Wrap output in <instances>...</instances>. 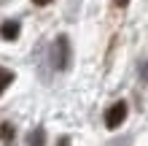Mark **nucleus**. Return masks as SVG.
Here are the masks:
<instances>
[{"mask_svg": "<svg viewBox=\"0 0 148 146\" xmlns=\"http://www.w3.org/2000/svg\"><path fill=\"white\" fill-rule=\"evenodd\" d=\"M54 68L57 71L70 68V41H67V35H59L54 41Z\"/></svg>", "mask_w": 148, "mask_h": 146, "instance_id": "obj_1", "label": "nucleus"}, {"mask_svg": "<svg viewBox=\"0 0 148 146\" xmlns=\"http://www.w3.org/2000/svg\"><path fill=\"white\" fill-rule=\"evenodd\" d=\"M127 111H129L127 103H124V100H116V103L105 111V127H108V130L121 127V125H124V119H127Z\"/></svg>", "mask_w": 148, "mask_h": 146, "instance_id": "obj_2", "label": "nucleus"}, {"mask_svg": "<svg viewBox=\"0 0 148 146\" xmlns=\"http://www.w3.org/2000/svg\"><path fill=\"white\" fill-rule=\"evenodd\" d=\"M32 3H35V6H49L51 0H32Z\"/></svg>", "mask_w": 148, "mask_h": 146, "instance_id": "obj_10", "label": "nucleus"}, {"mask_svg": "<svg viewBox=\"0 0 148 146\" xmlns=\"http://www.w3.org/2000/svg\"><path fill=\"white\" fill-rule=\"evenodd\" d=\"M57 146H70V138H67V135H65V138H59V143Z\"/></svg>", "mask_w": 148, "mask_h": 146, "instance_id": "obj_9", "label": "nucleus"}, {"mask_svg": "<svg viewBox=\"0 0 148 146\" xmlns=\"http://www.w3.org/2000/svg\"><path fill=\"white\" fill-rule=\"evenodd\" d=\"M140 79L148 81V62H140Z\"/></svg>", "mask_w": 148, "mask_h": 146, "instance_id": "obj_7", "label": "nucleus"}, {"mask_svg": "<svg viewBox=\"0 0 148 146\" xmlns=\"http://www.w3.org/2000/svg\"><path fill=\"white\" fill-rule=\"evenodd\" d=\"M19 30H22L19 22H16V19H8V22L0 24V38H3V41H16V38H19Z\"/></svg>", "mask_w": 148, "mask_h": 146, "instance_id": "obj_3", "label": "nucleus"}, {"mask_svg": "<svg viewBox=\"0 0 148 146\" xmlns=\"http://www.w3.org/2000/svg\"><path fill=\"white\" fill-rule=\"evenodd\" d=\"M11 81H14V73H11V71H5V68H0V95L5 92V87H8Z\"/></svg>", "mask_w": 148, "mask_h": 146, "instance_id": "obj_6", "label": "nucleus"}, {"mask_svg": "<svg viewBox=\"0 0 148 146\" xmlns=\"http://www.w3.org/2000/svg\"><path fill=\"white\" fill-rule=\"evenodd\" d=\"M14 125H8V122H3V125H0V141H3L5 146H11L14 143Z\"/></svg>", "mask_w": 148, "mask_h": 146, "instance_id": "obj_5", "label": "nucleus"}, {"mask_svg": "<svg viewBox=\"0 0 148 146\" xmlns=\"http://www.w3.org/2000/svg\"><path fill=\"white\" fill-rule=\"evenodd\" d=\"M113 3H116L119 8H127V6H129V0H113Z\"/></svg>", "mask_w": 148, "mask_h": 146, "instance_id": "obj_8", "label": "nucleus"}, {"mask_svg": "<svg viewBox=\"0 0 148 146\" xmlns=\"http://www.w3.org/2000/svg\"><path fill=\"white\" fill-rule=\"evenodd\" d=\"M27 143L30 146H46V130H43V127H35V130L30 133Z\"/></svg>", "mask_w": 148, "mask_h": 146, "instance_id": "obj_4", "label": "nucleus"}]
</instances>
